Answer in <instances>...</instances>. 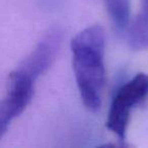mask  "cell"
I'll use <instances>...</instances> for the list:
<instances>
[{"label": "cell", "instance_id": "cell-1", "mask_svg": "<svg viewBox=\"0 0 148 148\" xmlns=\"http://www.w3.org/2000/svg\"><path fill=\"white\" fill-rule=\"evenodd\" d=\"M105 32L101 25H91L71 40L72 68L79 95L91 112L101 109L106 82Z\"/></svg>", "mask_w": 148, "mask_h": 148}, {"label": "cell", "instance_id": "cell-2", "mask_svg": "<svg viewBox=\"0 0 148 148\" xmlns=\"http://www.w3.org/2000/svg\"><path fill=\"white\" fill-rule=\"evenodd\" d=\"M148 97V75L138 73L130 80L121 84L114 93L110 105L106 125L115 133L120 141L126 139L130 117L133 109Z\"/></svg>", "mask_w": 148, "mask_h": 148}, {"label": "cell", "instance_id": "cell-3", "mask_svg": "<svg viewBox=\"0 0 148 148\" xmlns=\"http://www.w3.org/2000/svg\"><path fill=\"white\" fill-rule=\"evenodd\" d=\"M37 79L16 67L9 74L5 95L0 105V137L2 138L11 122L25 112L35 92Z\"/></svg>", "mask_w": 148, "mask_h": 148}, {"label": "cell", "instance_id": "cell-4", "mask_svg": "<svg viewBox=\"0 0 148 148\" xmlns=\"http://www.w3.org/2000/svg\"><path fill=\"white\" fill-rule=\"evenodd\" d=\"M61 42V31L58 29H51L17 67L29 73L35 79H38L45 74L55 62Z\"/></svg>", "mask_w": 148, "mask_h": 148}, {"label": "cell", "instance_id": "cell-5", "mask_svg": "<svg viewBox=\"0 0 148 148\" xmlns=\"http://www.w3.org/2000/svg\"><path fill=\"white\" fill-rule=\"evenodd\" d=\"M127 37L131 49L141 51L148 48V0H141L140 11L130 23Z\"/></svg>", "mask_w": 148, "mask_h": 148}, {"label": "cell", "instance_id": "cell-6", "mask_svg": "<svg viewBox=\"0 0 148 148\" xmlns=\"http://www.w3.org/2000/svg\"><path fill=\"white\" fill-rule=\"evenodd\" d=\"M115 32L122 35L130 25V0H103Z\"/></svg>", "mask_w": 148, "mask_h": 148}]
</instances>
